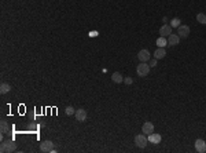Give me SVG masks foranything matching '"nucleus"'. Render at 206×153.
Returning <instances> with one entry per match:
<instances>
[{
  "instance_id": "nucleus-1",
  "label": "nucleus",
  "mask_w": 206,
  "mask_h": 153,
  "mask_svg": "<svg viewBox=\"0 0 206 153\" xmlns=\"http://www.w3.org/2000/svg\"><path fill=\"white\" fill-rule=\"evenodd\" d=\"M17 150V144L11 139H7V141H3L2 145H0V152L2 153H11Z\"/></svg>"
},
{
  "instance_id": "nucleus-2",
  "label": "nucleus",
  "mask_w": 206,
  "mask_h": 153,
  "mask_svg": "<svg viewBox=\"0 0 206 153\" xmlns=\"http://www.w3.org/2000/svg\"><path fill=\"white\" fill-rule=\"evenodd\" d=\"M40 150L43 153H52L55 152V145L52 141H43L40 144Z\"/></svg>"
},
{
  "instance_id": "nucleus-3",
  "label": "nucleus",
  "mask_w": 206,
  "mask_h": 153,
  "mask_svg": "<svg viewBox=\"0 0 206 153\" xmlns=\"http://www.w3.org/2000/svg\"><path fill=\"white\" fill-rule=\"evenodd\" d=\"M135 144H136L137 148H146L147 144H149V139H147V135L146 134H137L135 137Z\"/></svg>"
},
{
  "instance_id": "nucleus-4",
  "label": "nucleus",
  "mask_w": 206,
  "mask_h": 153,
  "mask_svg": "<svg viewBox=\"0 0 206 153\" xmlns=\"http://www.w3.org/2000/svg\"><path fill=\"white\" fill-rule=\"evenodd\" d=\"M136 73L140 76V77H146L150 73V65H147L146 62H140L139 66L136 68Z\"/></svg>"
},
{
  "instance_id": "nucleus-5",
  "label": "nucleus",
  "mask_w": 206,
  "mask_h": 153,
  "mask_svg": "<svg viewBox=\"0 0 206 153\" xmlns=\"http://www.w3.org/2000/svg\"><path fill=\"white\" fill-rule=\"evenodd\" d=\"M137 58H139V61H140V62H147V61L151 59V54H150V51H149V50L143 48V50L139 51V54H137Z\"/></svg>"
},
{
  "instance_id": "nucleus-6",
  "label": "nucleus",
  "mask_w": 206,
  "mask_h": 153,
  "mask_svg": "<svg viewBox=\"0 0 206 153\" xmlns=\"http://www.w3.org/2000/svg\"><path fill=\"white\" fill-rule=\"evenodd\" d=\"M177 35H179L180 37H188V35H190V26L188 25H180L179 28H177Z\"/></svg>"
},
{
  "instance_id": "nucleus-7",
  "label": "nucleus",
  "mask_w": 206,
  "mask_h": 153,
  "mask_svg": "<svg viewBox=\"0 0 206 153\" xmlns=\"http://www.w3.org/2000/svg\"><path fill=\"white\" fill-rule=\"evenodd\" d=\"M74 117L77 121H85L87 120V110L85 109H77L74 113Z\"/></svg>"
},
{
  "instance_id": "nucleus-8",
  "label": "nucleus",
  "mask_w": 206,
  "mask_h": 153,
  "mask_svg": "<svg viewBox=\"0 0 206 153\" xmlns=\"http://www.w3.org/2000/svg\"><path fill=\"white\" fill-rule=\"evenodd\" d=\"M142 132L146 135H150L151 132H154V124L151 121H146V123L142 126Z\"/></svg>"
},
{
  "instance_id": "nucleus-9",
  "label": "nucleus",
  "mask_w": 206,
  "mask_h": 153,
  "mask_svg": "<svg viewBox=\"0 0 206 153\" xmlns=\"http://www.w3.org/2000/svg\"><path fill=\"white\" fill-rule=\"evenodd\" d=\"M195 150L198 153H205L206 152V142L203 139H197L195 141Z\"/></svg>"
},
{
  "instance_id": "nucleus-10",
  "label": "nucleus",
  "mask_w": 206,
  "mask_h": 153,
  "mask_svg": "<svg viewBox=\"0 0 206 153\" xmlns=\"http://www.w3.org/2000/svg\"><path fill=\"white\" fill-rule=\"evenodd\" d=\"M147 139H149V142H151V144L158 145L159 142H161L162 137H161L159 134H155V132H151L150 135H147Z\"/></svg>"
},
{
  "instance_id": "nucleus-11",
  "label": "nucleus",
  "mask_w": 206,
  "mask_h": 153,
  "mask_svg": "<svg viewBox=\"0 0 206 153\" xmlns=\"http://www.w3.org/2000/svg\"><path fill=\"white\" fill-rule=\"evenodd\" d=\"M159 35L164 37H168L169 35H172V26L170 25H162L161 28H159Z\"/></svg>"
},
{
  "instance_id": "nucleus-12",
  "label": "nucleus",
  "mask_w": 206,
  "mask_h": 153,
  "mask_svg": "<svg viewBox=\"0 0 206 153\" xmlns=\"http://www.w3.org/2000/svg\"><path fill=\"white\" fill-rule=\"evenodd\" d=\"M180 42V36L179 35H169L168 36V46H177Z\"/></svg>"
},
{
  "instance_id": "nucleus-13",
  "label": "nucleus",
  "mask_w": 206,
  "mask_h": 153,
  "mask_svg": "<svg viewBox=\"0 0 206 153\" xmlns=\"http://www.w3.org/2000/svg\"><path fill=\"white\" fill-rule=\"evenodd\" d=\"M165 55H166L165 47H158L154 53V58H157V59H162V58H165Z\"/></svg>"
},
{
  "instance_id": "nucleus-14",
  "label": "nucleus",
  "mask_w": 206,
  "mask_h": 153,
  "mask_svg": "<svg viewBox=\"0 0 206 153\" xmlns=\"http://www.w3.org/2000/svg\"><path fill=\"white\" fill-rule=\"evenodd\" d=\"M111 80L114 81V83H123L124 81V77H123V75L121 73H118V72H114L113 75H111Z\"/></svg>"
},
{
  "instance_id": "nucleus-15",
  "label": "nucleus",
  "mask_w": 206,
  "mask_h": 153,
  "mask_svg": "<svg viewBox=\"0 0 206 153\" xmlns=\"http://www.w3.org/2000/svg\"><path fill=\"white\" fill-rule=\"evenodd\" d=\"M0 131H2V134H6V132L10 131V126H8V123H7L6 120L0 121Z\"/></svg>"
},
{
  "instance_id": "nucleus-16",
  "label": "nucleus",
  "mask_w": 206,
  "mask_h": 153,
  "mask_svg": "<svg viewBox=\"0 0 206 153\" xmlns=\"http://www.w3.org/2000/svg\"><path fill=\"white\" fill-rule=\"evenodd\" d=\"M10 90H11V86H10V84L2 83V86H0V94H7Z\"/></svg>"
},
{
  "instance_id": "nucleus-17",
  "label": "nucleus",
  "mask_w": 206,
  "mask_h": 153,
  "mask_svg": "<svg viewBox=\"0 0 206 153\" xmlns=\"http://www.w3.org/2000/svg\"><path fill=\"white\" fill-rule=\"evenodd\" d=\"M197 21L199 22V24H202V25H206V14H203V12H198L197 14Z\"/></svg>"
},
{
  "instance_id": "nucleus-18",
  "label": "nucleus",
  "mask_w": 206,
  "mask_h": 153,
  "mask_svg": "<svg viewBox=\"0 0 206 153\" xmlns=\"http://www.w3.org/2000/svg\"><path fill=\"white\" fill-rule=\"evenodd\" d=\"M157 46H158V47H166V46H168V40L165 39L164 36H161L158 40H157Z\"/></svg>"
},
{
  "instance_id": "nucleus-19",
  "label": "nucleus",
  "mask_w": 206,
  "mask_h": 153,
  "mask_svg": "<svg viewBox=\"0 0 206 153\" xmlns=\"http://www.w3.org/2000/svg\"><path fill=\"white\" fill-rule=\"evenodd\" d=\"M169 25H170L172 28H179L181 24H180V19H179V18H173L172 21H170V24H169Z\"/></svg>"
},
{
  "instance_id": "nucleus-20",
  "label": "nucleus",
  "mask_w": 206,
  "mask_h": 153,
  "mask_svg": "<svg viewBox=\"0 0 206 153\" xmlns=\"http://www.w3.org/2000/svg\"><path fill=\"white\" fill-rule=\"evenodd\" d=\"M65 113L67 114V116H72V114H74V113H76L74 108H73V106H67V108L65 109Z\"/></svg>"
},
{
  "instance_id": "nucleus-21",
  "label": "nucleus",
  "mask_w": 206,
  "mask_h": 153,
  "mask_svg": "<svg viewBox=\"0 0 206 153\" xmlns=\"http://www.w3.org/2000/svg\"><path fill=\"white\" fill-rule=\"evenodd\" d=\"M124 83L128 84V86H129V84L133 83V80H132V77H125V79H124Z\"/></svg>"
},
{
  "instance_id": "nucleus-22",
  "label": "nucleus",
  "mask_w": 206,
  "mask_h": 153,
  "mask_svg": "<svg viewBox=\"0 0 206 153\" xmlns=\"http://www.w3.org/2000/svg\"><path fill=\"white\" fill-rule=\"evenodd\" d=\"M157 58H154V59H150V66H151V68H154V66L157 65Z\"/></svg>"
}]
</instances>
